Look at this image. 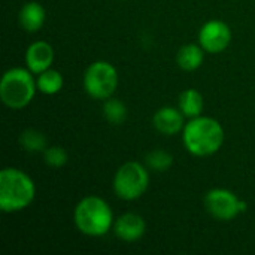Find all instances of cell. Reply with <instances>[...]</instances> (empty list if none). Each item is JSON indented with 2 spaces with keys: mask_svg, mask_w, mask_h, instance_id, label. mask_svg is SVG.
I'll list each match as a JSON object with an SVG mask.
<instances>
[{
  "mask_svg": "<svg viewBox=\"0 0 255 255\" xmlns=\"http://www.w3.org/2000/svg\"><path fill=\"white\" fill-rule=\"evenodd\" d=\"M182 140L190 154L196 157H209L223 146L224 128L215 118L200 115L190 118L185 124Z\"/></svg>",
  "mask_w": 255,
  "mask_h": 255,
  "instance_id": "cell-1",
  "label": "cell"
},
{
  "mask_svg": "<svg viewBox=\"0 0 255 255\" xmlns=\"http://www.w3.org/2000/svg\"><path fill=\"white\" fill-rule=\"evenodd\" d=\"M36 197V187L31 178L15 167L0 172V209L13 214L25 209Z\"/></svg>",
  "mask_w": 255,
  "mask_h": 255,
  "instance_id": "cell-2",
  "label": "cell"
},
{
  "mask_svg": "<svg viewBox=\"0 0 255 255\" xmlns=\"http://www.w3.org/2000/svg\"><path fill=\"white\" fill-rule=\"evenodd\" d=\"M76 229L90 238L105 236L114 226V214L106 200L97 196L84 197L75 208Z\"/></svg>",
  "mask_w": 255,
  "mask_h": 255,
  "instance_id": "cell-3",
  "label": "cell"
},
{
  "mask_svg": "<svg viewBox=\"0 0 255 255\" xmlns=\"http://www.w3.org/2000/svg\"><path fill=\"white\" fill-rule=\"evenodd\" d=\"M37 84L28 69L12 67L1 76L0 99L10 109H22L33 100Z\"/></svg>",
  "mask_w": 255,
  "mask_h": 255,
  "instance_id": "cell-4",
  "label": "cell"
},
{
  "mask_svg": "<svg viewBox=\"0 0 255 255\" xmlns=\"http://www.w3.org/2000/svg\"><path fill=\"white\" fill-rule=\"evenodd\" d=\"M149 185L148 170L139 161L124 163L114 176V191L121 200H137Z\"/></svg>",
  "mask_w": 255,
  "mask_h": 255,
  "instance_id": "cell-5",
  "label": "cell"
},
{
  "mask_svg": "<svg viewBox=\"0 0 255 255\" xmlns=\"http://www.w3.org/2000/svg\"><path fill=\"white\" fill-rule=\"evenodd\" d=\"M118 87V72L109 61H94L84 73V88L87 94L97 100L112 97Z\"/></svg>",
  "mask_w": 255,
  "mask_h": 255,
  "instance_id": "cell-6",
  "label": "cell"
},
{
  "mask_svg": "<svg viewBox=\"0 0 255 255\" xmlns=\"http://www.w3.org/2000/svg\"><path fill=\"white\" fill-rule=\"evenodd\" d=\"M206 211L220 221H232L241 214V199L226 188H214L205 196Z\"/></svg>",
  "mask_w": 255,
  "mask_h": 255,
  "instance_id": "cell-7",
  "label": "cell"
},
{
  "mask_svg": "<svg viewBox=\"0 0 255 255\" xmlns=\"http://www.w3.org/2000/svg\"><path fill=\"white\" fill-rule=\"evenodd\" d=\"M232 42V30L221 19H211L199 31V43L209 54H220Z\"/></svg>",
  "mask_w": 255,
  "mask_h": 255,
  "instance_id": "cell-8",
  "label": "cell"
},
{
  "mask_svg": "<svg viewBox=\"0 0 255 255\" xmlns=\"http://www.w3.org/2000/svg\"><path fill=\"white\" fill-rule=\"evenodd\" d=\"M54 61V49L48 42L36 40L25 51V64L31 73H42L51 67Z\"/></svg>",
  "mask_w": 255,
  "mask_h": 255,
  "instance_id": "cell-9",
  "label": "cell"
},
{
  "mask_svg": "<svg viewBox=\"0 0 255 255\" xmlns=\"http://www.w3.org/2000/svg\"><path fill=\"white\" fill-rule=\"evenodd\" d=\"M146 230L145 220L133 212L121 215L115 223H114V232L115 236L120 238L124 242H136L139 241Z\"/></svg>",
  "mask_w": 255,
  "mask_h": 255,
  "instance_id": "cell-10",
  "label": "cell"
},
{
  "mask_svg": "<svg viewBox=\"0 0 255 255\" xmlns=\"http://www.w3.org/2000/svg\"><path fill=\"white\" fill-rule=\"evenodd\" d=\"M184 117L185 115L181 112V109L166 106V108L158 109L154 114L152 124H154L155 130L160 131L161 134L173 136V134L179 133L181 130H184V127H185Z\"/></svg>",
  "mask_w": 255,
  "mask_h": 255,
  "instance_id": "cell-11",
  "label": "cell"
},
{
  "mask_svg": "<svg viewBox=\"0 0 255 255\" xmlns=\"http://www.w3.org/2000/svg\"><path fill=\"white\" fill-rule=\"evenodd\" d=\"M46 10L45 7L37 1H28L25 3L18 13V21L21 28H24L28 33H34L42 28L45 24Z\"/></svg>",
  "mask_w": 255,
  "mask_h": 255,
  "instance_id": "cell-12",
  "label": "cell"
},
{
  "mask_svg": "<svg viewBox=\"0 0 255 255\" xmlns=\"http://www.w3.org/2000/svg\"><path fill=\"white\" fill-rule=\"evenodd\" d=\"M205 52L206 51L200 46V43L199 45H194V43L184 45L176 54V63L182 70L193 72L202 66Z\"/></svg>",
  "mask_w": 255,
  "mask_h": 255,
  "instance_id": "cell-13",
  "label": "cell"
},
{
  "mask_svg": "<svg viewBox=\"0 0 255 255\" xmlns=\"http://www.w3.org/2000/svg\"><path fill=\"white\" fill-rule=\"evenodd\" d=\"M179 109L188 118H196L202 115L203 111V96L194 88H188L179 96Z\"/></svg>",
  "mask_w": 255,
  "mask_h": 255,
  "instance_id": "cell-14",
  "label": "cell"
},
{
  "mask_svg": "<svg viewBox=\"0 0 255 255\" xmlns=\"http://www.w3.org/2000/svg\"><path fill=\"white\" fill-rule=\"evenodd\" d=\"M37 90L46 96H54L63 88V76L58 70L55 69H46L45 72L39 73L37 79Z\"/></svg>",
  "mask_w": 255,
  "mask_h": 255,
  "instance_id": "cell-15",
  "label": "cell"
},
{
  "mask_svg": "<svg viewBox=\"0 0 255 255\" xmlns=\"http://www.w3.org/2000/svg\"><path fill=\"white\" fill-rule=\"evenodd\" d=\"M46 137L43 133L34 128H27L21 133L19 136V145L22 149L28 152H43L48 145H46Z\"/></svg>",
  "mask_w": 255,
  "mask_h": 255,
  "instance_id": "cell-16",
  "label": "cell"
},
{
  "mask_svg": "<svg viewBox=\"0 0 255 255\" xmlns=\"http://www.w3.org/2000/svg\"><path fill=\"white\" fill-rule=\"evenodd\" d=\"M103 117L114 126L123 124L127 120V108L120 99H106L103 103Z\"/></svg>",
  "mask_w": 255,
  "mask_h": 255,
  "instance_id": "cell-17",
  "label": "cell"
},
{
  "mask_svg": "<svg viewBox=\"0 0 255 255\" xmlns=\"http://www.w3.org/2000/svg\"><path fill=\"white\" fill-rule=\"evenodd\" d=\"M145 164L154 172H166L173 164V157L164 149H154L146 154Z\"/></svg>",
  "mask_w": 255,
  "mask_h": 255,
  "instance_id": "cell-18",
  "label": "cell"
},
{
  "mask_svg": "<svg viewBox=\"0 0 255 255\" xmlns=\"http://www.w3.org/2000/svg\"><path fill=\"white\" fill-rule=\"evenodd\" d=\"M43 160L48 166L58 169L67 163L69 155H67V151L61 146H48L43 151Z\"/></svg>",
  "mask_w": 255,
  "mask_h": 255,
  "instance_id": "cell-19",
  "label": "cell"
}]
</instances>
